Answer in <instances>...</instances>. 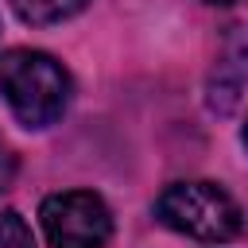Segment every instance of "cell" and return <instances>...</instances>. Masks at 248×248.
I'll list each match as a JSON object with an SVG mask.
<instances>
[{"instance_id": "obj_8", "label": "cell", "mask_w": 248, "mask_h": 248, "mask_svg": "<svg viewBox=\"0 0 248 248\" xmlns=\"http://www.w3.org/2000/svg\"><path fill=\"white\" fill-rule=\"evenodd\" d=\"M240 140H244V147H248V124H244V132H240Z\"/></svg>"}, {"instance_id": "obj_5", "label": "cell", "mask_w": 248, "mask_h": 248, "mask_svg": "<svg viewBox=\"0 0 248 248\" xmlns=\"http://www.w3.org/2000/svg\"><path fill=\"white\" fill-rule=\"evenodd\" d=\"M0 248H35V236L16 209H0Z\"/></svg>"}, {"instance_id": "obj_4", "label": "cell", "mask_w": 248, "mask_h": 248, "mask_svg": "<svg viewBox=\"0 0 248 248\" xmlns=\"http://www.w3.org/2000/svg\"><path fill=\"white\" fill-rule=\"evenodd\" d=\"M85 4H89V0H12L16 16H19L23 23H35V27L70 19V16H78Z\"/></svg>"}, {"instance_id": "obj_3", "label": "cell", "mask_w": 248, "mask_h": 248, "mask_svg": "<svg viewBox=\"0 0 248 248\" xmlns=\"http://www.w3.org/2000/svg\"><path fill=\"white\" fill-rule=\"evenodd\" d=\"M39 221L50 248H105V240L112 236V213L93 190H66L43 198Z\"/></svg>"}, {"instance_id": "obj_2", "label": "cell", "mask_w": 248, "mask_h": 248, "mask_svg": "<svg viewBox=\"0 0 248 248\" xmlns=\"http://www.w3.org/2000/svg\"><path fill=\"white\" fill-rule=\"evenodd\" d=\"M155 213L167 229L209 244L232 240L240 232V209L217 182H174L159 194Z\"/></svg>"}, {"instance_id": "obj_1", "label": "cell", "mask_w": 248, "mask_h": 248, "mask_svg": "<svg viewBox=\"0 0 248 248\" xmlns=\"http://www.w3.org/2000/svg\"><path fill=\"white\" fill-rule=\"evenodd\" d=\"M0 93L23 128H50L70 105V74L43 50H8L0 58Z\"/></svg>"}, {"instance_id": "obj_6", "label": "cell", "mask_w": 248, "mask_h": 248, "mask_svg": "<svg viewBox=\"0 0 248 248\" xmlns=\"http://www.w3.org/2000/svg\"><path fill=\"white\" fill-rule=\"evenodd\" d=\"M12 174H16V159H12V155H8V147L0 143V190L12 182Z\"/></svg>"}, {"instance_id": "obj_7", "label": "cell", "mask_w": 248, "mask_h": 248, "mask_svg": "<svg viewBox=\"0 0 248 248\" xmlns=\"http://www.w3.org/2000/svg\"><path fill=\"white\" fill-rule=\"evenodd\" d=\"M205 4H236V0H205Z\"/></svg>"}]
</instances>
